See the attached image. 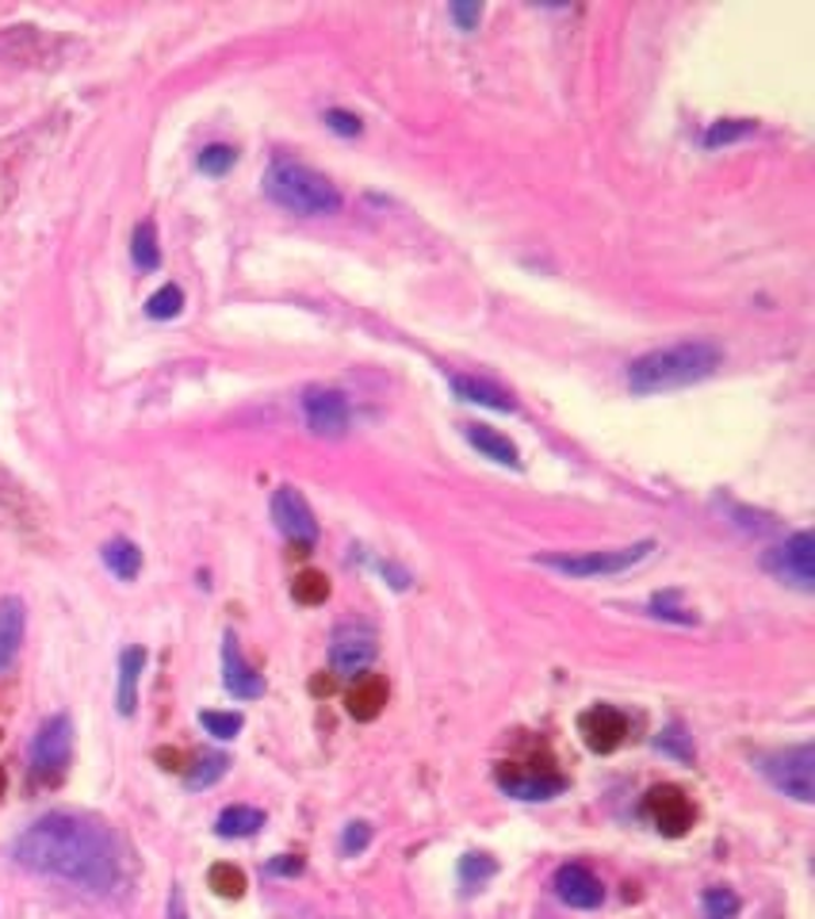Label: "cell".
<instances>
[{
    "mask_svg": "<svg viewBox=\"0 0 815 919\" xmlns=\"http://www.w3.org/2000/svg\"><path fill=\"white\" fill-rule=\"evenodd\" d=\"M12 858L23 869L58 877L85 893H111L119 882V846L108 824L88 812H46L20 840Z\"/></svg>",
    "mask_w": 815,
    "mask_h": 919,
    "instance_id": "obj_1",
    "label": "cell"
},
{
    "mask_svg": "<svg viewBox=\"0 0 815 919\" xmlns=\"http://www.w3.org/2000/svg\"><path fill=\"white\" fill-rule=\"evenodd\" d=\"M720 365H724L720 345L689 337V342H674L666 349H651L643 357H635L628 365V387H632V394L677 391V387L705 383L708 376H716Z\"/></svg>",
    "mask_w": 815,
    "mask_h": 919,
    "instance_id": "obj_2",
    "label": "cell"
},
{
    "mask_svg": "<svg viewBox=\"0 0 815 919\" xmlns=\"http://www.w3.org/2000/svg\"><path fill=\"white\" fill-rule=\"evenodd\" d=\"M264 192L284 212L306 215V219H314V215H337V207H341V192L326 176L314 173L311 165H298V161H287V158H276L269 165Z\"/></svg>",
    "mask_w": 815,
    "mask_h": 919,
    "instance_id": "obj_3",
    "label": "cell"
},
{
    "mask_svg": "<svg viewBox=\"0 0 815 919\" xmlns=\"http://www.w3.org/2000/svg\"><path fill=\"white\" fill-rule=\"evenodd\" d=\"M655 552V540H640L632 548H617V552H578V555H540V567L555 571L567 579H601V575H620V571L635 567Z\"/></svg>",
    "mask_w": 815,
    "mask_h": 919,
    "instance_id": "obj_4",
    "label": "cell"
},
{
    "mask_svg": "<svg viewBox=\"0 0 815 919\" xmlns=\"http://www.w3.org/2000/svg\"><path fill=\"white\" fill-rule=\"evenodd\" d=\"M762 774L770 778L773 789H781V793L793 797V801H801V804L815 801V747L812 744L765 755Z\"/></svg>",
    "mask_w": 815,
    "mask_h": 919,
    "instance_id": "obj_5",
    "label": "cell"
},
{
    "mask_svg": "<svg viewBox=\"0 0 815 919\" xmlns=\"http://www.w3.org/2000/svg\"><path fill=\"white\" fill-rule=\"evenodd\" d=\"M74 755V724L66 713L51 716V721L39 724L35 739H31V770L39 781H58L69 766Z\"/></svg>",
    "mask_w": 815,
    "mask_h": 919,
    "instance_id": "obj_6",
    "label": "cell"
},
{
    "mask_svg": "<svg viewBox=\"0 0 815 919\" xmlns=\"http://www.w3.org/2000/svg\"><path fill=\"white\" fill-rule=\"evenodd\" d=\"M765 571H773L781 583H793L796 591H815V540H812V533H796L781 548H773V552L765 555Z\"/></svg>",
    "mask_w": 815,
    "mask_h": 919,
    "instance_id": "obj_7",
    "label": "cell"
},
{
    "mask_svg": "<svg viewBox=\"0 0 815 919\" xmlns=\"http://www.w3.org/2000/svg\"><path fill=\"white\" fill-rule=\"evenodd\" d=\"M498 786L506 789L510 797H521V801H547V797L563 793V774L547 770V766H524V763H502L495 770Z\"/></svg>",
    "mask_w": 815,
    "mask_h": 919,
    "instance_id": "obj_8",
    "label": "cell"
},
{
    "mask_svg": "<svg viewBox=\"0 0 815 919\" xmlns=\"http://www.w3.org/2000/svg\"><path fill=\"white\" fill-rule=\"evenodd\" d=\"M379 644H376V633H371L368 625H345L334 633V644H329V663H334L337 674H345V679H357V674H365L371 667V659H376Z\"/></svg>",
    "mask_w": 815,
    "mask_h": 919,
    "instance_id": "obj_9",
    "label": "cell"
},
{
    "mask_svg": "<svg viewBox=\"0 0 815 919\" xmlns=\"http://www.w3.org/2000/svg\"><path fill=\"white\" fill-rule=\"evenodd\" d=\"M272 521H276L280 533L298 548V555H303L306 548L314 544V537H318V521H314L311 506H306V498L298 495L295 487H280L276 495H272Z\"/></svg>",
    "mask_w": 815,
    "mask_h": 919,
    "instance_id": "obj_10",
    "label": "cell"
},
{
    "mask_svg": "<svg viewBox=\"0 0 815 919\" xmlns=\"http://www.w3.org/2000/svg\"><path fill=\"white\" fill-rule=\"evenodd\" d=\"M303 414L318 437H345V430H349V402L334 387H306Z\"/></svg>",
    "mask_w": 815,
    "mask_h": 919,
    "instance_id": "obj_11",
    "label": "cell"
},
{
    "mask_svg": "<svg viewBox=\"0 0 815 919\" xmlns=\"http://www.w3.org/2000/svg\"><path fill=\"white\" fill-rule=\"evenodd\" d=\"M578 736H583V744L590 747L594 755H609V752H617V747L624 744L628 716L620 713V709H612V705H594V709H586V713L578 716Z\"/></svg>",
    "mask_w": 815,
    "mask_h": 919,
    "instance_id": "obj_12",
    "label": "cell"
},
{
    "mask_svg": "<svg viewBox=\"0 0 815 919\" xmlns=\"http://www.w3.org/2000/svg\"><path fill=\"white\" fill-rule=\"evenodd\" d=\"M648 817L655 820V828L670 840H677V835H685L693 828V801L685 797V789L677 786H655L648 793Z\"/></svg>",
    "mask_w": 815,
    "mask_h": 919,
    "instance_id": "obj_13",
    "label": "cell"
},
{
    "mask_svg": "<svg viewBox=\"0 0 815 919\" xmlns=\"http://www.w3.org/2000/svg\"><path fill=\"white\" fill-rule=\"evenodd\" d=\"M555 893H559V900L570 908H597L605 900L601 882H597L583 862H570V866L555 869Z\"/></svg>",
    "mask_w": 815,
    "mask_h": 919,
    "instance_id": "obj_14",
    "label": "cell"
},
{
    "mask_svg": "<svg viewBox=\"0 0 815 919\" xmlns=\"http://www.w3.org/2000/svg\"><path fill=\"white\" fill-rule=\"evenodd\" d=\"M222 674H226L222 679L226 690H230L233 698L253 701V698H261L264 693V679L246 663V659H241L238 640H233V636H226V644H222Z\"/></svg>",
    "mask_w": 815,
    "mask_h": 919,
    "instance_id": "obj_15",
    "label": "cell"
},
{
    "mask_svg": "<svg viewBox=\"0 0 815 919\" xmlns=\"http://www.w3.org/2000/svg\"><path fill=\"white\" fill-rule=\"evenodd\" d=\"M23 628H28V613L20 598H0V674L15 663L23 644Z\"/></svg>",
    "mask_w": 815,
    "mask_h": 919,
    "instance_id": "obj_16",
    "label": "cell"
},
{
    "mask_svg": "<svg viewBox=\"0 0 815 919\" xmlns=\"http://www.w3.org/2000/svg\"><path fill=\"white\" fill-rule=\"evenodd\" d=\"M142 667H146V651H142V648H123V656H119V686H116V709L123 716H134V709H139Z\"/></svg>",
    "mask_w": 815,
    "mask_h": 919,
    "instance_id": "obj_17",
    "label": "cell"
},
{
    "mask_svg": "<svg viewBox=\"0 0 815 919\" xmlns=\"http://www.w3.org/2000/svg\"><path fill=\"white\" fill-rule=\"evenodd\" d=\"M387 698H391L387 682L379 679V674H365V679H357V686L349 690L345 705H349V716H352V721H376V716L383 713Z\"/></svg>",
    "mask_w": 815,
    "mask_h": 919,
    "instance_id": "obj_18",
    "label": "cell"
},
{
    "mask_svg": "<svg viewBox=\"0 0 815 919\" xmlns=\"http://www.w3.org/2000/svg\"><path fill=\"white\" fill-rule=\"evenodd\" d=\"M452 391L459 394L464 402H475V407H487V410H502V414H510L513 410V399L502 391V387L487 383V380H471V376H448Z\"/></svg>",
    "mask_w": 815,
    "mask_h": 919,
    "instance_id": "obj_19",
    "label": "cell"
},
{
    "mask_svg": "<svg viewBox=\"0 0 815 919\" xmlns=\"http://www.w3.org/2000/svg\"><path fill=\"white\" fill-rule=\"evenodd\" d=\"M464 437L471 448H479L487 460H495V464H506V467H518V448H513L510 437H502V433H495L490 425H464Z\"/></svg>",
    "mask_w": 815,
    "mask_h": 919,
    "instance_id": "obj_20",
    "label": "cell"
},
{
    "mask_svg": "<svg viewBox=\"0 0 815 919\" xmlns=\"http://www.w3.org/2000/svg\"><path fill=\"white\" fill-rule=\"evenodd\" d=\"M261 828H264V812L249 809V804H230V809H222L219 820H215V832H219L222 840H246V835H257Z\"/></svg>",
    "mask_w": 815,
    "mask_h": 919,
    "instance_id": "obj_21",
    "label": "cell"
},
{
    "mask_svg": "<svg viewBox=\"0 0 815 919\" xmlns=\"http://www.w3.org/2000/svg\"><path fill=\"white\" fill-rule=\"evenodd\" d=\"M104 567L111 571L116 579H123V583H131V579H139L142 571V552L139 544H131V540H108L104 544Z\"/></svg>",
    "mask_w": 815,
    "mask_h": 919,
    "instance_id": "obj_22",
    "label": "cell"
},
{
    "mask_svg": "<svg viewBox=\"0 0 815 919\" xmlns=\"http://www.w3.org/2000/svg\"><path fill=\"white\" fill-rule=\"evenodd\" d=\"M131 257L134 264H139L142 272H153L161 264V249H157V227L146 219L134 227V238H131Z\"/></svg>",
    "mask_w": 815,
    "mask_h": 919,
    "instance_id": "obj_23",
    "label": "cell"
},
{
    "mask_svg": "<svg viewBox=\"0 0 815 919\" xmlns=\"http://www.w3.org/2000/svg\"><path fill=\"white\" fill-rule=\"evenodd\" d=\"M207 885H211V889L226 900L246 897V874H241L238 866H230V862H215L211 874H207Z\"/></svg>",
    "mask_w": 815,
    "mask_h": 919,
    "instance_id": "obj_24",
    "label": "cell"
},
{
    "mask_svg": "<svg viewBox=\"0 0 815 919\" xmlns=\"http://www.w3.org/2000/svg\"><path fill=\"white\" fill-rule=\"evenodd\" d=\"M292 594L298 606H322L329 598V579L322 571H303V575H295Z\"/></svg>",
    "mask_w": 815,
    "mask_h": 919,
    "instance_id": "obj_25",
    "label": "cell"
},
{
    "mask_svg": "<svg viewBox=\"0 0 815 919\" xmlns=\"http://www.w3.org/2000/svg\"><path fill=\"white\" fill-rule=\"evenodd\" d=\"M747 134H754V123H750V119H720V123H713L705 131V147L720 150V147H731V142L747 139Z\"/></svg>",
    "mask_w": 815,
    "mask_h": 919,
    "instance_id": "obj_26",
    "label": "cell"
},
{
    "mask_svg": "<svg viewBox=\"0 0 815 919\" xmlns=\"http://www.w3.org/2000/svg\"><path fill=\"white\" fill-rule=\"evenodd\" d=\"M181 311H184V292L176 284L157 288V292H153L150 300H146V314H150V318H157V322L176 318Z\"/></svg>",
    "mask_w": 815,
    "mask_h": 919,
    "instance_id": "obj_27",
    "label": "cell"
},
{
    "mask_svg": "<svg viewBox=\"0 0 815 919\" xmlns=\"http://www.w3.org/2000/svg\"><path fill=\"white\" fill-rule=\"evenodd\" d=\"M233 161H238V150L226 147V142H215V147H204V150H199V169H204L207 176L230 173Z\"/></svg>",
    "mask_w": 815,
    "mask_h": 919,
    "instance_id": "obj_28",
    "label": "cell"
},
{
    "mask_svg": "<svg viewBox=\"0 0 815 919\" xmlns=\"http://www.w3.org/2000/svg\"><path fill=\"white\" fill-rule=\"evenodd\" d=\"M226 766H230V759L226 755H204V759L196 763V770L188 774V789H207V786H215V781L226 774Z\"/></svg>",
    "mask_w": 815,
    "mask_h": 919,
    "instance_id": "obj_29",
    "label": "cell"
},
{
    "mask_svg": "<svg viewBox=\"0 0 815 919\" xmlns=\"http://www.w3.org/2000/svg\"><path fill=\"white\" fill-rule=\"evenodd\" d=\"M199 724H204L215 739H233L246 721H241V713H215V709H207V713H199Z\"/></svg>",
    "mask_w": 815,
    "mask_h": 919,
    "instance_id": "obj_30",
    "label": "cell"
},
{
    "mask_svg": "<svg viewBox=\"0 0 815 919\" xmlns=\"http://www.w3.org/2000/svg\"><path fill=\"white\" fill-rule=\"evenodd\" d=\"M705 912H708V919H736L739 897L731 889H708L705 893Z\"/></svg>",
    "mask_w": 815,
    "mask_h": 919,
    "instance_id": "obj_31",
    "label": "cell"
},
{
    "mask_svg": "<svg viewBox=\"0 0 815 919\" xmlns=\"http://www.w3.org/2000/svg\"><path fill=\"white\" fill-rule=\"evenodd\" d=\"M326 127L337 134H345V139H352V134H360V119L352 116V111H341V108H329L326 111Z\"/></svg>",
    "mask_w": 815,
    "mask_h": 919,
    "instance_id": "obj_32",
    "label": "cell"
},
{
    "mask_svg": "<svg viewBox=\"0 0 815 919\" xmlns=\"http://www.w3.org/2000/svg\"><path fill=\"white\" fill-rule=\"evenodd\" d=\"M371 843V828L368 824H349L345 828V835H341V854H360L365 846Z\"/></svg>",
    "mask_w": 815,
    "mask_h": 919,
    "instance_id": "obj_33",
    "label": "cell"
},
{
    "mask_svg": "<svg viewBox=\"0 0 815 919\" xmlns=\"http://www.w3.org/2000/svg\"><path fill=\"white\" fill-rule=\"evenodd\" d=\"M448 15L459 23V31H471V28H479V20H482V4H452Z\"/></svg>",
    "mask_w": 815,
    "mask_h": 919,
    "instance_id": "obj_34",
    "label": "cell"
},
{
    "mask_svg": "<svg viewBox=\"0 0 815 919\" xmlns=\"http://www.w3.org/2000/svg\"><path fill=\"white\" fill-rule=\"evenodd\" d=\"M269 874H280V877L303 874V858H298V854H280V858L269 862Z\"/></svg>",
    "mask_w": 815,
    "mask_h": 919,
    "instance_id": "obj_35",
    "label": "cell"
},
{
    "mask_svg": "<svg viewBox=\"0 0 815 919\" xmlns=\"http://www.w3.org/2000/svg\"><path fill=\"white\" fill-rule=\"evenodd\" d=\"M157 763L165 766V770H188V759H184V752H176V747H157Z\"/></svg>",
    "mask_w": 815,
    "mask_h": 919,
    "instance_id": "obj_36",
    "label": "cell"
},
{
    "mask_svg": "<svg viewBox=\"0 0 815 919\" xmlns=\"http://www.w3.org/2000/svg\"><path fill=\"white\" fill-rule=\"evenodd\" d=\"M659 747H666V752H674V755H682V759H689V747H682V732L677 728H670L663 739H659Z\"/></svg>",
    "mask_w": 815,
    "mask_h": 919,
    "instance_id": "obj_37",
    "label": "cell"
},
{
    "mask_svg": "<svg viewBox=\"0 0 815 919\" xmlns=\"http://www.w3.org/2000/svg\"><path fill=\"white\" fill-rule=\"evenodd\" d=\"M311 690L318 693V698H322V693H326V698H329V693H334V679H326V674H314Z\"/></svg>",
    "mask_w": 815,
    "mask_h": 919,
    "instance_id": "obj_38",
    "label": "cell"
},
{
    "mask_svg": "<svg viewBox=\"0 0 815 919\" xmlns=\"http://www.w3.org/2000/svg\"><path fill=\"white\" fill-rule=\"evenodd\" d=\"M169 916H173V919H188V916H184V900H181V889H173V900H169Z\"/></svg>",
    "mask_w": 815,
    "mask_h": 919,
    "instance_id": "obj_39",
    "label": "cell"
},
{
    "mask_svg": "<svg viewBox=\"0 0 815 919\" xmlns=\"http://www.w3.org/2000/svg\"><path fill=\"white\" fill-rule=\"evenodd\" d=\"M4 789H8V774H4V766H0V797H4Z\"/></svg>",
    "mask_w": 815,
    "mask_h": 919,
    "instance_id": "obj_40",
    "label": "cell"
}]
</instances>
